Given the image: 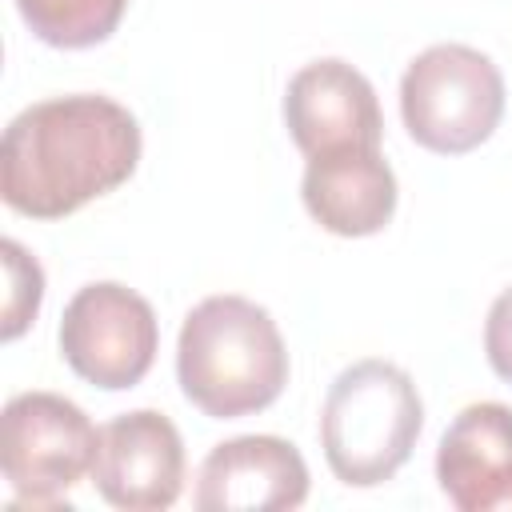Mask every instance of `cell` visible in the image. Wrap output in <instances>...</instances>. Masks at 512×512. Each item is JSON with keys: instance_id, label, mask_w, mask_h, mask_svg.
Listing matches in <instances>:
<instances>
[{"instance_id": "obj_8", "label": "cell", "mask_w": 512, "mask_h": 512, "mask_svg": "<svg viewBox=\"0 0 512 512\" xmlns=\"http://www.w3.org/2000/svg\"><path fill=\"white\" fill-rule=\"evenodd\" d=\"M284 124L304 156L384 140L376 88L348 60H312L284 88Z\"/></svg>"}, {"instance_id": "obj_13", "label": "cell", "mask_w": 512, "mask_h": 512, "mask_svg": "<svg viewBox=\"0 0 512 512\" xmlns=\"http://www.w3.org/2000/svg\"><path fill=\"white\" fill-rule=\"evenodd\" d=\"M4 252V272H8V304H4V340H16L40 312L44 300V272L36 256H28L16 240L0 244Z\"/></svg>"}, {"instance_id": "obj_2", "label": "cell", "mask_w": 512, "mask_h": 512, "mask_svg": "<svg viewBox=\"0 0 512 512\" xmlns=\"http://www.w3.org/2000/svg\"><path fill=\"white\" fill-rule=\"evenodd\" d=\"M176 380L188 404L212 420L276 404L288 384V348L272 312L232 292L200 300L176 336Z\"/></svg>"}, {"instance_id": "obj_5", "label": "cell", "mask_w": 512, "mask_h": 512, "mask_svg": "<svg viewBox=\"0 0 512 512\" xmlns=\"http://www.w3.org/2000/svg\"><path fill=\"white\" fill-rule=\"evenodd\" d=\"M100 428L80 404L56 392H20L0 416V468L20 504L56 508L92 476Z\"/></svg>"}, {"instance_id": "obj_7", "label": "cell", "mask_w": 512, "mask_h": 512, "mask_svg": "<svg viewBox=\"0 0 512 512\" xmlns=\"http://www.w3.org/2000/svg\"><path fill=\"white\" fill-rule=\"evenodd\" d=\"M96 492L124 512L172 508L184 488V440L156 408H136L100 428L92 464Z\"/></svg>"}, {"instance_id": "obj_14", "label": "cell", "mask_w": 512, "mask_h": 512, "mask_svg": "<svg viewBox=\"0 0 512 512\" xmlns=\"http://www.w3.org/2000/svg\"><path fill=\"white\" fill-rule=\"evenodd\" d=\"M484 356L492 364V372L512 384V288H504L484 320Z\"/></svg>"}, {"instance_id": "obj_4", "label": "cell", "mask_w": 512, "mask_h": 512, "mask_svg": "<svg viewBox=\"0 0 512 512\" xmlns=\"http://www.w3.org/2000/svg\"><path fill=\"white\" fill-rule=\"evenodd\" d=\"M400 116L420 148L464 156L500 128L504 76L480 48L432 44L404 68Z\"/></svg>"}, {"instance_id": "obj_6", "label": "cell", "mask_w": 512, "mask_h": 512, "mask_svg": "<svg viewBox=\"0 0 512 512\" xmlns=\"http://www.w3.org/2000/svg\"><path fill=\"white\" fill-rule=\"evenodd\" d=\"M160 348V324L152 304L116 280L84 284L60 316V356L64 364L104 388L124 392L136 388Z\"/></svg>"}, {"instance_id": "obj_10", "label": "cell", "mask_w": 512, "mask_h": 512, "mask_svg": "<svg viewBox=\"0 0 512 512\" xmlns=\"http://www.w3.org/2000/svg\"><path fill=\"white\" fill-rule=\"evenodd\" d=\"M436 480L460 512H512V408L480 400L456 412L436 448Z\"/></svg>"}, {"instance_id": "obj_1", "label": "cell", "mask_w": 512, "mask_h": 512, "mask_svg": "<svg viewBox=\"0 0 512 512\" xmlns=\"http://www.w3.org/2000/svg\"><path fill=\"white\" fill-rule=\"evenodd\" d=\"M140 164L136 116L96 92L52 96L4 128L0 196L32 220H64L116 192Z\"/></svg>"}, {"instance_id": "obj_9", "label": "cell", "mask_w": 512, "mask_h": 512, "mask_svg": "<svg viewBox=\"0 0 512 512\" xmlns=\"http://www.w3.org/2000/svg\"><path fill=\"white\" fill-rule=\"evenodd\" d=\"M308 500V464L292 440L236 436L216 444L196 472L204 512H284Z\"/></svg>"}, {"instance_id": "obj_12", "label": "cell", "mask_w": 512, "mask_h": 512, "mask_svg": "<svg viewBox=\"0 0 512 512\" xmlns=\"http://www.w3.org/2000/svg\"><path fill=\"white\" fill-rule=\"evenodd\" d=\"M16 12L36 40L76 52L104 44L120 28L128 0H16Z\"/></svg>"}, {"instance_id": "obj_11", "label": "cell", "mask_w": 512, "mask_h": 512, "mask_svg": "<svg viewBox=\"0 0 512 512\" xmlns=\"http://www.w3.org/2000/svg\"><path fill=\"white\" fill-rule=\"evenodd\" d=\"M300 200L324 232L360 240L388 228L396 212V176L376 144H348L308 156Z\"/></svg>"}, {"instance_id": "obj_3", "label": "cell", "mask_w": 512, "mask_h": 512, "mask_svg": "<svg viewBox=\"0 0 512 512\" xmlns=\"http://www.w3.org/2000/svg\"><path fill=\"white\" fill-rule=\"evenodd\" d=\"M424 428V404L412 376L392 360L348 364L320 408V448L332 476L348 488L392 480Z\"/></svg>"}]
</instances>
